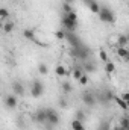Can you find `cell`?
I'll return each instance as SVG.
<instances>
[{
  "label": "cell",
  "instance_id": "1",
  "mask_svg": "<svg viewBox=\"0 0 129 130\" xmlns=\"http://www.w3.org/2000/svg\"><path fill=\"white\" fill-rule=\"evenodd\" d=\"M90 48L87 47V45H84V44H79L78 47H71V50H70V55L73 56V58H78V59H81V61H85L88 56H90Z\"/></svg>",
  "mask_w": 129,
  "mask_h": 130
},
{
  "label": "cell",
  "instance_id": "2",
  "mask_svg": "<svg viewBox=\"0 0 129 130\" xmlns=\"http://www.w3.org/2000/svg\"><path fill=\"white\" fill-rule=\"evenodd\" d=\"M97 14L100 17V21H103V23H114V20H115L114 12L108 6H100V9H99Z\"/></svg>",
  "mask_w": 129,
  "mask_h": 130
},
{
  "label": "cell",
  "instance_id": "3",
  "mask_svg": "<svg viewBox=\"0 0 129 130\" xmlns=\"http://www.w3.org/2000/svg\"><path fill=\"white\" fill-rule=\"evenodd\" d=\"M44 94V85L41 80H33L32 85H31V95L35 98L41 97Z\"/></svg>",
  "mask_w": 129,
  "mask_h": 130
},
{
  "label": "cell",
  "instance_id": "4",
  "mask_svg": "<svg viewBox=\"0 0 129 130\" xmlns=\"http://www.w3.org/2000/svg\"><path fill=\"white\" fill-rule=\"evenodd\" d=\"M46 113H47V123L52 124V126H58V123H59V115L56 113V110L52 109V107H49V109H46Z\"/></svg>",
  "mask_w": 129,
  "mask_h": 130
},
{
  "label": "cell",
  "instance_id": "5",
  "mask_svg": "<svg viewBox=\"0 0 129 130\" xmlns=\"http://www.w3.org/2000/svg\"><path fill=\"white\" fill-rule=\"evenodd\" d=\"M82 101H84L87 106L93 107V106L97 103V97L93 94V92H90V91H85V92L82 94Z\"/></svg>",
  "mask_w": 129,
  "mask_h": 130
},
{
  "label": "cell",
  "instance_id": "6",
  "mask_svg": "<svg viewBox=\"0 0 129 130\" xmlns=\"http://www.w3.org/2000/svg\"><path fill=\"white\" fill-rule=\"evenodd\" d=\"M64 39L68 41V44H70L71 47H78L79 44H82V41L79 39V36H78L74 32H65V38Z\"/></svg>",
  "mask_w": 129,
  "mask_h": 130
},
{
  "label": "cell",
  "instance_id": "7",
  "mask_svg": "<svg viewBox=\"0 0 129 130\" xmlns=\"http://www.w3.org/2000/svg\"><path fill=\"white\" fill-rule=\"evenodd\" d=\"M61 23H62V27H64L67 32H74V29L78 27V21H71V20H68L65 15L62 17Z\"/></svg>",
  "mask_w": 129,
  "mask_h": 130
},
{
  "label": "cell",
  "instance_id": "8",
  "mask_svg": "<svg viewBox=\"0 0 129 130\" xmlns=\"http://www.w3.org/2000/svg\"><path fill=\"white\" fill-rule=\"evenodd\" d=\"M112 98H114V94L109 91V89H105V91H102L100 92V95H99V101L102 103V104H105V103H109V101H112Z\"/></svg>",
  "mask_w": 129,
  "mask_h": 130
},
{
  "label": "cell",
  "instance_id": "9",
  "mask_svg": "<svg viewBox=\"0 0 129 130\" xmlns=\"http://www.w3.org/2000/svg\"><path fill=\"white\" fill-rule=\"evenodd\" d=\"M35 121L40 123V124H46L47 123V113H46V109H38L35 112Z\"/></svg>",
  "mask_w": 129,
  "mask_h": 130
},
{
  "label": "cell",
  "instance_id": "10",
  "mask_svg": "<svg viewBox=\"0 0 129 130\" xmlns=\"http://www.w3.org/2000/svg\"><path fill=\"white\" fill-rule=\"evenodd\" d=\"M12 91H14L15 95H23V94H24V86H23V83H21L20 80H14V82H12Z\"/></svg>",
  "mask_w": 129,
  "mask_h": 130
},
{
  "label": "cell",
  "instance_id": "11",
  "mask_svg": "<svg viewBox=\"0 0 129 130\" xmlns=\"http://www.w3.org/2000/svg\"><path fill=\"white\" fill-rule=\"evenodd\" d=\"M17 104H18V101H17V97L15 95H6L5 97V106L8 109H15Z\"/></svg>",
  "mask_w": 129,
  "mask_h": 130
},
{
  "label": "cell",
  "instance_id": "12",
  "mask_svg": "<svg viewBox=\"0 0 129 130\" xmlns=\"http://www.w3.org/2000/svg\"><path fill=\"white\" fill-rule=\"evenodd\" d=\"M117 56L123 58L125 61H129V52L126 47H117Z\"/></svg>",
  "mask_w": 129,
  "mask_h": 130
},
{
  "label": "cell",
  "instance_id": "13",
  "mask_svg": "<svg viewBox=\"0 0 129 130\" xmlns=\"http://www.w3.org/2000/svg\"><path fill=\"white\" fill-rule=\"evenodd\" d=\"M23 35H24L26 39H29V41H32V42L36 39V32H35L33 29H26V30L23 32Z\"/></svg>",
  "mask_w": 129,
  "mask_h": 130
},
{
  "label": "cell",
  "instance_id": "14",
  "mask_svg": "<svg viewBox=\"0 0 129 130\" xmlns=\"http://www.w3.org/2000/svg\"><path fill=\"white\" fill-rule=\"evenodd\" d=\"M128 35H120L119 38H117V44H119V47H126L128 45Z\"/></svg>",
  "mask_w": 129,
  "mask_h": 130
},
{
  "label": "cell",
  "instance_id": "15",
  "mask_svg": "<svg viewBox=\"0 0 129 130\" xmlns=\"http://www.w3.org/2000/svg\"><path fill=\"white\" fill-rule=\"evenodd\" d=\"M112 100H114V101H115V103H117L122 109H123V110H128V103H126V101H123V100H122V97L114 95V98H112Z\"/></svg>",
  "mask_w": 129,
  "mask_h": 130
},
{
  "label": "cell",
  "instance_id": "16",
  "mask_svg": "<svg viewBox=\"0 0 129 130\" xmlns=\"http://www.w3.org/2000/svg\"><path fill=\"white\" fill-rule=\"evenodd\" d=\"M71 129L73 130H85V127H84V123H82V121L74 120V121L71 123Z\"/></svg>",
  "mask_w": 129,
  "mask_h": 130
},
{
  "label": "cell",
  "instance_id": "17",
  "mask_svg": "<svg viewBox=\"0 0 129 130\" xmlns=\"http://www.w3.org/2000/svg\"><path fill=\"white\" fill-rule=\"evenodd\" d=\"M55 71H56V74H58L59 77H64V76H67V70H65L62 65H56Z\"/></svg>",
  "mask_w": 129,
  "mask_h": 130
},
{
  "label": "cell",
  "instance_id": "18",
  "mask_svg": "<svg viewBox=\"0 0 129 130\" xmlns=\"http://www.w3.org/2000/svg\"><path fill=\"white\" fill-rule=\"evenodd\" d=\"M82 74H84V70H82V67H74V70H73V77L79 80V77H81Z\"/></svg>",
  "mask_w": 129,
  "mask_h": 130
},
{
  "label": "cell",
  "instance_id": "19",
  "mask_svg": "<svg viewBox=\"0 0 129 130\" xmlns=\"http://www.w3.org/2000/svg\"><path fill=\"white\" fill-rule=\"evenodd\" d=\"M82 70H84V71H87V73H91V71H94V70H96V65L91 64V62H87V64L82 65Z\"/></svg>",
  "mask_w": 129,
  "mask_h": 130
},
{
  "label": "cell",
  "instance_id": "20",
  "mask_svg": "<svg viewBox=\"0 0 129 130\" xmlns=\"http://www.w3.org/2000/svg\"><path fill=\"white\" fill-rule=\"evenodd\" d=\"M88 8H90V11H91V12H94V14H97V12H99V9H100V6H99V3H97L96 0H93V2L88 5Z\"/></svg>",
  "mask_w": 129,
  "mask_h": 130
},
{
  "label": "cell",
  "instance_id": "21",
  "mask_svg": "<svg viewBox=\"0 0 129 130\" xmlns=\"http://www.w3.org/2000/svg\"><path fill=\"white\" fill-rule=\"evenodd\" d=\"M105 71H106L108 74L114 73V71H115V65L112 64V62H105Z\"/></svg>",
  "mask_w": 129,
  "mask_h": 130
},
{
  "label": "cell",
  "instance_id": "22",
  "mask_svg": "<svg viewBox=\"0 0 129 130\" xmlns=\"http://www.w3.org/2000/svg\"><path fill=\"white\" fill-rule=\"evenodd\" d=\"M61 88H62V91H64L65 94H68V92L73 91V86H71V83H68V82H62Z\"/></svg>",
  "mask_w": 129,
  "mask_h": 130
},
{
  "label": "cell",
  "instance_id": "23",
  "mask_svg": "<svg viewBox=\"0 0 129 130\" xmlns=\"http://www.w3.org/2000/svg\"><path fill=\"white\" fill-rule=\"evenodd\" d=\"M12 29H14V23L8 21V23L3 24V30H5V32H12Z\"/></svg>",
  "mask_w": 129,
  "mask_h": 130
},
{
  "label": "cell",
  "instance_id": "24",
  "mask_svg": "<svg viewBox=\"0 0 129 130\" xmlns=\"http://www.w3.org/2000/svg\"><path fill=\"white\" fill-rule=\"evenodd\" d=\"M64 15L68 18V20H71V21H78V15H76L74 11H71V12H68V14H64Z\"/></svg>",
  "mask_w": 129,
  "mask_h": 130
},
{
  "label": "cell",
  "instance_id": "25",
  "mask_svg": "<svg viewBox=\"0 0 129 130\" xmlns=\"http://www.w3.org/2000/svg\"><path fill=\"white\" fill-rule=\"evenodd\" d=\"M120 127H126V129H129V118L126 117V115L120 120Z\"/></svg>",
  "mask_w": 129,
  "mask_h": 130
},
{
  "label": "cell",
  "instance_id": "26",
  "mask_svg": "<svg viewBox=\"0 0 129 130\" xmlns=\"http://www.w3.org/2000/svg\"><path fill=\"white\" fill-rule=\"evenodd\" d=\"M38 71H40V74H47V65L46 64H40L38 65Z\"/></svg>",
  "mask_w": 129,
  "mask_h": 130
},
{
  "label": "cell",
  "instance_id": "27",
  "mask_svg": "<svg viewBox=\"0 0 129 130\" xmlns=\"http://www.w3.org/2000/svg\"><path fill=\"white\" fill-rule=\"evenodd\" d=\"M76 120L84 123V120H85V113H84L82 110H78V112H76Z\"/></svg>",
  "mask_w": 129,
  "mask_h": 130
},
{
  "label": "cell",
  "instance_id": "28",
  "mask_svg": "<svg viewBox=\"0 0 129 130\" xmlns=\"http://www.w3.org/2000/svg\"><path fill=\"white\" fill-rule=\"evenodd\" d=\"M97 130H109V123H106V121L100 123L99 127H97Z\"/></svg>",
  "mask_w": 129,
  "mask_h": 130
},
{
  "label": "cell",
  "instance_id": "29",
  "mask_svg": "<svg viewBox=\"0 0 129 130\" xmlns=\"http://www.w3.org/2000/svg\"><path fill=\"white\" fill-rule=\"evenodd\" d=\"M79 83H81V85H87V83H88V76H87V74H82V76L79 77Z\"/></svg>",
  "mask_w": 129,
  "mask_h": 130
},
{
  "label": "cell",
  "instance_id": "30",
  "mask_svg": "<svg viewBox=\"0 0 129 130\" xmlns=\"http://www.w3.org/2000/svg\"><path fill=\"white\" fill-rule=\"evenodd\" d=\"M0 17H2V18H8V17H9V11L5 9V8H0Z\"/></svg>",
  "mask_w": 129,
  "mask_h": 130
},
{
  "label": "cell",
  "instance_id": "31",
  "mask_svg": "<svg viewBox=\"0 0 129 130\" xmlns=\"http://www.w3.org/2000/svg\"><path fill=\"white\" fill-rule=\"evenodd\" d=\"M99 56H100V59H102L103 62H108V55L105 53V50H100V52H99Z\"/></svg>",
  "mask_w": 129,
  "mask_h": 130
},
{
  "label": "cell",
  "instance_id": "32",
  "mask_svg": "<svg viewBox=\"0 0 129 130\" xmlns=\"http://www.w3.org/2000/svg\"><path fill=\"white\" fill-rule=\"evenodd\" d=\"M62 11H64V14L71 12V11H73V9H71V5H67V3H64V5H62Z\"/></svg>",
  "mask_w": 129,
  "mask_h": 130
},
{
  "label": "cell",
  "instance_id": "33",
  "mask_svg": "<svg viewBox=\"0 0 129 130\" xmlns=\"http://www.w3.org/2000/svg\"><path fill=\"white\" fill-rule=\"evenodd\" d=\"M55 35H56V38H58V39H64V38H65V32H64V30H58Z\"/></svg>",
  "mask_w": 129,
  "mask_h": 130
},
{
  "label": "cell",
  "instance_id": "34",
  "mask_svg": "<svg viewBox=\"0 0 129 130\" xmlns=\"http://www.w3.org/2000/svg\"><path fill=\"white\" fill-rule=\"evenodd\" d=\"M122 100H123V101H126V103H129V95H128V94H123V95H122Z\"/></svg>",
  "mask_w": 129,
  "mask_h": 130
},
{
  "label": "cell",
  "instance_id": "35",
  "mask_svg": "<svg viewBox=\"0 0 129 130\" xmlns=\"http://www.w3.org/2000/svg\"><path fill=\"white\" fill-rule=\"evenodd\" d=\"M59 106H61V107H67V103H65L64 98H61V101H59Z\"/></svg>",
  "mask_w": 129,
  "mask_h": 130
},
{
  "label": "cell",
  "instance_id": "36",
  "mask_svg": "<svg viewBox=\"0 0 129 130\" xmlns=\"http://www.w3.org/2000/svg\"><path fill=\"white\" fill-rule=\"evenodd\" d=\"M73 2L74 0H64V3H67V5H73Z\"/></svg>",
  "mask_w": 129,
  "mask_h": 130
},
{
  "label": "cell",
  "instance_id": "37",
  "mask_svg": "<svg viewBox=\"0 0 129 130\" xmlns=\"http://www.w3.org/2000/svg\"><path fill=\"white\" fill-rule=\"evenodd\" d=\"M115 130H129V129H126V127H120V126H117V127H115Z\"/></svg>",
  "mask_w": 129,
  "mask_h": 130
},
{
  "label": "cell",
  "instance_id": "38",
  "mask_svg": "<svg viewBox=\"0 0 129 130\" xmlns=\"http://www.w3.org/2000/svg\"><path fill=\"white\" fill-rule=\"evenodd\" d=\"M91 2H93V0H84V3H85V5H90Z\"/></svg>",
  "mask_w": 129,
  "mask_h": 130
}]
</instances>
